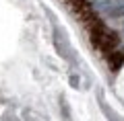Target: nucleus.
Instances as JSON below:
<instances>
[{"label": "nucleus", "mask_w": 124, "mask_h": 121, "mask_svg": "<svg viewBox=\"0 0 124 121\" xmlns=\"http://www.w3.org/2000/svg\"><path fill=\"white\" fill-rule=\"evenodd\" d=\"M108 62H110V68L112 70H118L120 66H122V62H124V57H122V53L120 51H112V53H108Z\"/></svg>", "instance_id": "nucleus-1"}, {"label": "nucleus", "mask_w": 124, "mask_h": 121, "mask_svg": "<svg viewBox=\"0 0 124 121\" xmlns=\"http://www.w3.org/2000/svg\"><path fill=\"white\" fill-rule=\"evenodd\" d=\"M68 2H72V0H68Z\"/></svg>", "instance_id": "nucleus-3"}, {"label": "nucleus", "mask_w": 124, "mask_h": 121, "mask_svg": "<svg viewBox=\"0 0 124 121\" xmlns=\"http://www.w3.org/2000/svg\"><path fill=\"white\" fill-rule=\"evenodd\" d=\"M118 88H120V95L124 96V70H122V74H120V80H118Z\"/></svg>", "instance_id": "nucleus-2"}]
</instances>
